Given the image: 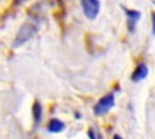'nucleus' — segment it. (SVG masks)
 I'll use <instances>...</instances> for the list:
<instances>
[{"label":"nucleus","instance_id":"f257e3e1","mask_svg":"<svg viewBox=\"0 0 155 139\" xmlns=\"http://www.w3.org/2000/svg\"><path fill=\"white\" fill-rule=\"evenodd\" d=\"M36 31H38V29H36V27L34 24H31V23H24L19 28V30H18V33L16 35V39L13 41V47H18V46L23 45L25 41L30 40L35 35Z\"/></svg>","mask_w":155,"mask_h":139},{"label":"nucleus","instance_id":"f03ea898","mask_svg":"<svg viewBox=\"0 0 155 139\" xmlns=\"http://www.w3.org/2000/svg\"><path fill=\"white\" fill-rule=\"evenodd\" d=\"M115 104V99H114V95L113 94H105L104 97H102L98 103L94 105L93 108V111L96 115H104L107 114Z\"/></svg>","mask_w":155,"mask_h":139},{"label":"nucleus","instance_id":"7ed1b4c3","mask_svg":"<svg viewBox=\"0 0 155 139\" xmlns=\"http://www.w3.org/2000/svg\"><path fill=\"white\" fill-rule=\"evenodd\" d=\"M81 6H82V10H84V13L85 16L88 18V19H94L99 12V1H96V0H84L81 1Z\"/></svg>","mask_w":155,"mask_h":139},{"label":"nucleus","instance_id":"20e7f679","mask_svg":"<svg viewBox=\"0 0 155 139\" xmlns=\"http://www.w3.org/2000/svg\"><path fill=\"white\" fill-rule=\"evenodd\" d=\"M147 76H148V66L144 63H139L137 65V68L134 69V71H133L131 77H132V81L138 82V81L145 79Z\"/></svg>","mask_w":155,"mask_h":139},{"label":"nucleus","instance_id":"39448f33","mask_svg":"<svg viewBox=\"0 0 155 139\" xmlns=\"http://www.w3.org/2000/svg\"><path fill=\"white\" fill-rule=\"evenodd\" d=\"M125 13H126V16H127V18H128V22H127V23H128V28H130L131 31H133V29H134V27H136L138 19L140 18V12H138V11H136V10L125 8Z\"/></svg>","mask_w":155,"mask_h":139},{"label":"nucleus","instance_id":"423d86ee","mask_svg":"<svg viewBox=\"0 0 155 139\" xmlns=\"http://www.w3.org/2000/svg\"><path fill=\"white\" fill-rule=\"evenodd\" d=\"M47 129L50 132H52V133H59V132H62L64 129V123L61 120H58V118H52L48 122Z\"/></svg>","mask_w":155,"mask_h":139},{"label":"nucleus","instance_id":"0eeeda50","mask_svg":"<svg viewBox=\"0 0 155 139\" xmlns=\"http://www.w3.org/2000/svg\"><path fill=\"white\" fill-rule=\"evenodd\" d=\"M41 115H42V109H41V105L39 102H35L34 105H33V116H34V121H35V124H38L41 120Z\"/></svg>","mask_w":155,"mask_h":139},{"label":"nucleus","instance_id":"6e6552de","mask_svg":"<svg viewBox=\"0 0 155 139\" xmlns=\"http://www.w3.org/2000/svg\"><path fill=\"white\" fill-rule=\"evenodd\" d=\"M151 23H153V34L155 35V12L151 13Z\"/></svg>","mask_w":155,"mask_h":139},{"label":"nucleus","instance_id":"1a4fd4ad","mask_svg":"<svg viewBox=\"0 0 155 139\" xmlns=\"http://www.w3.org/2000/svg\"><path fill=\"white\" fill-rule=\"evenodd\" d=\"M113 139H122V138H121V137H120L119 134H115V135L113 137Z\"/></svg>","mask_w":155,"mask_h":139},{"label":"nucleus","instance_id":"9d476101","mask_svg":"<svg viewBox=\"0 0 155 139\" xmlns=\"http://www.w3.org/2000/svg\"><path fill=\"white\" fill-rule=\"evenodd\" d=\"M97 139H103V137H102L101 134H98V135H97Z\"/></svg>","mask_w":155,"mask_h":139},{"label":"nucleus","instance_id":"9b49d317","mask_svg":"<svg viewBox=\"0 0 155 139\" xmlns=\"http://www.w3.org/2000/svg\"><path fill=\"white\" fill-rule=\"evenodd\" d=\"M154 5H155V1H154Z\"/></svg>","mask_w":155,"mask_h":139}]
</instances>
